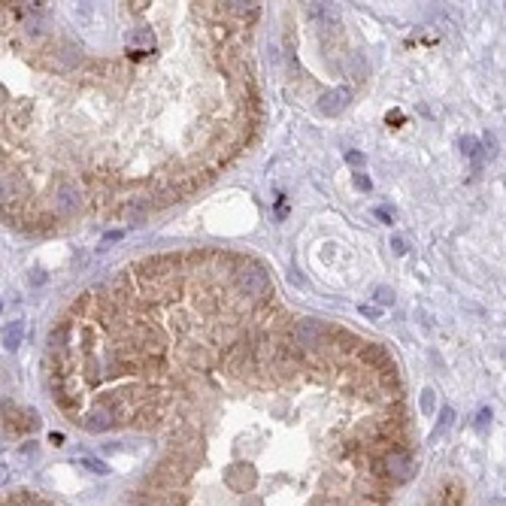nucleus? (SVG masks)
I'll return each mask as SVG.
<instances>
[{"label":"nucleus","instance_id":"f257e3e1","mask_svg":"<svg viewBox=\"0 0 506 506\" xmlns=\"http://www.w3.org/2000/svg\"><path fill=\"white\" fill-rule=\"evenodd\" d=\"M234 288L240 291L242 297H249V300H255V303H264V300L276 297V295H273V288H270L267 270L261 267L258 261H242V264L237 267V273H234Z\"/></svg>","mask_w":506,"mask_h":506},{"label":"nucleus","instance_id":"f03ea898","mask_svg":"<svg viewBox=\"0 0 506 506\" xmlns=\"http://www.w3.org/2000/svg\"><path fill=\"white\" fill-rule=\"evenodd\" d=\"M328 333L331 328L319 319H297L291 325V337H295V343L303 352H321L328 346Z\"/></svg>","mask_w":506,"mask_h":506},{"label":"nucleus","instance_id":"7ed1b4c3","mask_svg":"<svg viewBox=\"0 0 506 506\" xmlns=\"http://www.w3.org/2000/svg\"><path fill=\"white\" fill-rule=\"evenodd\" d=\"M82 209V188L73 179H61L55 188V216L58 218H70Z\"/></svg>","mask_w":506,"mask_h":506},{"label":"nucleus","instance_id":"20e7f679","mask_svg":"<svg viewBox=\"0 0 506 506\" xmlns=\"http://www.w3.org/2000/svg\"><path fill=\"white\" fill-rule=\"evenodd\" d=\"M358 361L364 364V367H370L373 373H376V376L397 370V367H394V361H391V355L379 346V343H364L361 352H358Z\"/></svg>","mask_w":506,"mask_h":506},{"label":"nucleus","instance_id":"39448f33","mask_svg":"<svg viewBox=\"0 0 506 506\" xmlns=\"http://www.w3.org/2000/svg\"><path fill=\"white\" fill-rule=\"evenodd\" d=\"M307 13H309V18H316L319 27L325 30L328 37L340 34V9L333 4H307Z\"/></svg>","mask_w":506,"mask_h":506},{"label":"nucleus","instance_id":"423d86ee","mask_svg":"<svg viewBox=\"0 0 506 506\" xmlns=\"http://www.w3.org/2000/svg\"><path fill=\"white\" fill-rule=\"evenodd\" d=\"M349 100H352V88L340 85V88H331L319 97V109H321V116H340L343 109L349 106Z\"/></svg>","mask_w":506,"mask_h":506},{"label":"nucleus","instance_id":"0eeeda50","mask_svg":"<svg viewBox=\"0 0 506 506\" xmlns=\"http://www.w3.org/2000/svg\"><path fill=\"white\" fill-rule=\"evenodd\" d=\"M4 416H6V428L13 431V433H27V431H34L37 424H39V419L34 416V412L16 409V407H6Z\"/></svg>","mask_w":506,"mask_h":506},{"label":"nucleus","instance_id":"6e6552de","mask_svg":"<svg viewBox=\"0 0 506 506\" xmlns=\"http://www.w3.org/2000/svg\"><path fill=\"white\" fill-rule=\"evenodd\" d=\"M225 482L234 491H252V485H255V470L246 467V464H234V467L225 473Z\"/></svg>","mask_w":506,"mask_h":506},{"label":"nucleus","instance_id":"1a4fd4ad","mask_svg":"<svg viewBox=\"0 0 506 506\" xmlns=\"http://www.w3.org/2000/svg\"><path fill=\"white\" fill-rule=\"evenodd\" d=\"M30 116H34V109H30L27 100H18V104L6 106V121H9V128H16V130H25L30 125Z\"/></svg>","mask_w":506,"mask_h":506},{"label":"nucleus","instance_id":"9d476101","mask_svg":"<svg viewBox=\"0 0 506 506\" xmlns=\"http://www.w3.org/2000/svg\"><path fill=\"white\" fill-rule=\"evenodd\" d=\"M437 506H464V488L458 482H449L446 488H440Z\"/></svg>","mask_w":506,"mask_h":506},{"label":"nucleus","instance_id":"9b49d317","mask_svg":"<svg viewBox=\"0 0 506 506\" xmlns=\"http://www.w3.org/2000/svg\"><path fill=\"white\" fill-rule=\"evenodd\" d=\"M461 149H464V155H467L473 164L479 167V155H482V149H479V140L476 137H461Z\"/></svg>","mask_w":506,"mask_h":506},{"label":"nucleus","instance_id":"f8f14e48","mask_svg":"<svg viewBox=\"0 0 506 506\" xmlns=\"http://www.w3.org/2000/svg\"><path fill=\"white\" fill-rule=\"evenodd\" d=\"M22 331H25L22 321H13V325L4 331V346H6V349H16L18 343H22Z\"/></svg>","mask_w":506,"mask_h":506},{"label":"nucleus","instance_id":"ddd939ff","mask_svg":"<svg viewBox=\"0 0 506 506\" xmlns=\"http://www.w3.org/2000/svg\"><path fill=\"white\" fill-rule=\"evenodd\" d=\"M433 407H437V397H433L431 388L421 391V416H433Z\"/></svg>","mask_w":506,"mask_h":506},{"label":"nucleus","instance_id":"4468645a","mask_svg":"<svg viewBox=\"0 0 506 506\" xmlns=\"http://www.w3.org/2000/svg\"><path fill=\"white\" fill-rule=\"evenodd\" d=\"M376 300L382 303V307H388V303H394V291L388 285H379L376 288Z\"/></svg>","mask_w":506,"mask_h":506},{"label":"nucleus","instance_id":"2eb2a0df","mask_svg":"<svg viewBox=\"0 0 506 506\" xmlns=\"http://www.w3.org/2000/svg\"><path fill=\"white\" fill-rule=\"evenodd\" d=\"M358 312H361L364 319H379V316H382V312H379L376 307H367V303H361V307H358Z\"/></svg>","mask_w":506,"mask_h":506},{"label":"nucleus","instance_id":"dca6fc26","mask_svg":"<svg viewBox=\"0 0 506 506\" xmlns=\"http://www.w3.org/2000/svg\"><path fill=\"white\" fill-rule=\"evenodd\" d=\"M355 188H358V191H370V188H373V182L364 176V173H355Z\"/></svg>","mask_w":506,"mask_h":506},{"label":"nucleus","instance_id":"f3484780","mask_svg":"<svg viewBox=\"0 0 506 506\" xmlns=\"http://www.w3.org/2000/svg\"><path fill=\"white\" fill-rule=\"evenodd\" d=\"M82 464H85V467H91V470H94V473H106V470H109L106 464H100V461H94V458H85Z\"/></svg>","mask_w":506,"mask_h":506},{"label":"nucleus","instance_id":"a211bd4d","mask_svg":"<svg viewBox=\"0 0 506 506\" xmlns=\"http://www.w3.org/2000/svg\"><path fill=\"white\" fill-rule=\"evenodd\" d=\"M452 416H455V412H452V409H449V407H446V409H443V421H440V428H437V433H440V431H446V428H449V424H452Z\"/></svg>","mask_w":506,"mask_h":506},{"label":"nucleus","instance_id":"6ab92c4d","mask_svg":"<svg viewBox=\"0 0 506 506\" xmlns=\"http://www.w3.org/2000/svg\"><path fill=\"white\" fill-rule=\"evenodd\" d=\"M346 161L358 167V164H364V155H361V152H346Z\"/></svg>","mask_w":506,"mask_h":506},{"label":"nucleus","instance_id":"aec40b11","mask_svg":"<svg viewBox=\"0 0 506 506\" xmlns=\"http://www.w3.org/2000/svg\"><path fill=\"white\" fill-rule=\"evenodd\" d=\"M391 249L397 252V255H403V252H407V242H403L400 237H394V240H391Z\"/></svg>","mask_w":506,"mask_h":506},{"label":"nucleus","instance_id":"412c9836","mask_svg":"<svg viewBox=\"0 0 506 506\" xmlns=\"http://www.w3.org/2000/svg\"><path fill=\"white\" fill-rule=\"evenodd\" d=\"M488 419H491V409H482L479 419H476V424H479V428H485V424H488Z\"/></svg>","mask_w":506,"mask_h":506}]
</instances>
